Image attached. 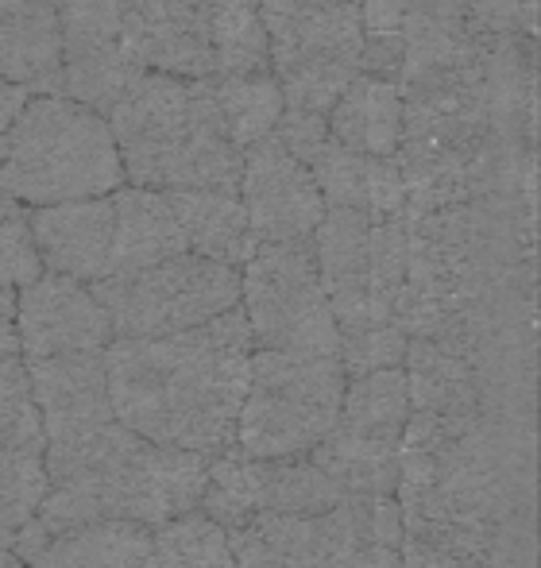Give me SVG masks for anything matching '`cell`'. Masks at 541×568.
Here are the masks:
<instances>
[{"instance_id":"1","label":"cell","mask_w":541,"mask_h":568,"mask_svg":"<svg viewBox=\"0 0 541 568\" xmlns=\"http://www.w3.org/2000/svg\"><path fill=\"white\" fill-rule=\"evenodd\" d=\"M252 352L241 306L178 337L113 341L105 348L113 418L151 445L217 460L236 449Z\"/></svg>"},{"instance_id":"2","label":"cell","mask_w":541,"mask_h":568,"mask_svg":"<svg viewBox=\"0 0 541 568\" xmlns=\"http://www.w3.org/2000/svg\"><path fill=\"white\" fill-rule=\"evenodd\" d=\"M210 464V456L143 442L121 422H109L78 442L47 445L43 503L20 530L12 554L28 565L47 538L90 523H135L159 530L194 515Z\"/></svg>"},{"instance_id":"3","label":"cell","mask_w":541,"mask_h":568,"mask_svg":"<svg viewBox=\"0 0 541 568\" xmlns=\"http://www.w3.org/2000/svg\"><path fill=\"white\" fill-rule=\"evenodd\" d=\"M121 151L124 182L140 190L241 194L244 151L228 140L210 82L143 74L105 116Z\"/></svg>"},{"instance_id":"4","label":"cell","mask_w":541,"mask_h":568,"mask_svg":"<svg viewBox=\"0 0 541 568\" xmlns=\"http://www.w3.org/2000/svg\"><path fill=\"white\" fill-rule=\"evenodd\" d=\"M124 186L113 128L70 98H31L0 135V190L23 210L113 197Z\"/></svg>"},{"instance_id":"5","label":"cell","mask_w":541,"mask_h":568,"mask_svg":"<svg viewBox=\"0 0 541 568\" xmlns=\"http://www.w3.org/2000/svg\"><path fill=\"white\" fill-rule=\"evenodd\" d=\"M124 47L151 74L210 82L267 70L259 0H121Z\"/></svg>"},{"instance_id":"6","label":"cell","mask_w":541,"mask_h":568,"mask_svg":"<svg viewBox=\"0 0 541 568\" xmlns=\"http://www.w3.org/2000/svg\"><path fill=\"white\" fill-rule=\"evenodd\" d=\"M345 387L348 379L337 359H306L256 348L233 453H241L244 460L309 456L337 426Z\"/></svg>"},{"instance_id":"7","label":"cell","mask_w":541,"mask_h":568,"mask_svg":"<svg viewBox=\"0 0 541 568\" xmlns=\"http://www.w3.org/2000/svg\"><path fill=\"white\" fill-rule=\"evenodd\" d=\"M116 341L178 337L241 306V271L186 252L132 275L90 283Z\"/></svg>"},{"instance_id":"8","label":"cell","mask_w":541,"mask_h":568,"mask_svg":"<svg viewBox=\"0 0 541 568\" xmlns=\"http://www.w3.org/2000/svg\"><path fill=\"white\" fill-rule=\"evenodd\" d=\"M241 310L256 348L337 359L340 329L321 291L314 240L259 244L241 267Z\"/></svg>"},{"instance_id":"9","label":"cell","mask_w":541,"mask_h":568,"mask_svg":"<svg viewBox=\"0 0 541 568\" xmlns=\"http://www.w3.org/2000/svg\"><path fill=\"white\" fill-rule=\"evenodd\" d=\"M410 418L406 372H376L345 387L333 434L309 453V460L345 495H387L399 487V449Z\"/></svg>"},{"instance_id":"10","label":"cell","mask_w":541,"mask_h":568,"mask_svg":"<svg viewBox=\"0 0 541 568\" xmlns=\"http://www.w3.org/2000/svg\"><path fill=\"white\" fill-rule=\"evenodd\" d=\"M241 205L248 213V229L256 244L314 240L325 217V202L314 174L294 155H286L270 135L244 151Z\"/></svg>"},{"instance_id":"11","label":"cell","mask_w":541,"mask_h":568,"mask_svg":"<svg viewBox=\"0 0 541 568\" xmlns=\"http://www.w3.org/2000/svg\"><path fill=\"white\" fill-rule=\"evenodd\" d=\"M16 333H20L23 364L90 356L116 341L109 314L90 286L62 275H43L39 283L16 291Z\"/></svg>"},{"instance_id":"12","label":"cell","mask_w":541,"mask_h":568,"mask_svg":"<svg viewBox=\"0 0 541 568\" xmlns=\"http://www.w3.org/2000/svg\"><path fill=\"white\" fill-rule=\"evenodd\" d=\"M264 28L270 78L294 74V70H353V74H360V0H337V4L264 16Z\"/></svg>"},{"instance_id":"13","label":"cell","mask_w":541,"mask_h":568,"mask_svg":"<svg viewBox=\"0 0 541 568\" xmlns=\"http://www.w3.org/2000/svg\"><path fill=\"white\" fill-rule=\"evenodd\" d=\"M23 367H28L31 403L39 410V426H43V449L78 442V437L98 434L101 426L116 422L113 403H109L105 352L39 359V364Z\"/></svg>"},{"instance_id":"14","label":"cell","mask_w":541,"mask_h":568,"mask_svg":"<svg viewBox=\"0 0 541 568\" xmlns=\"http://www.w3.org/2000/svg\"><path fill=\"white\" fill-rule=\"evenodd\" d=\"M28 221L47 275L74 278V283L85 286L105 278V263L109 252H113V225H116L113 197H90V202L28 210Z\"/></svg>"},{"instance_id":"15","label":"cell","mask_w":541,"mask_h":568,"mask_svg":"<svg viewBox=\"0 0 541 568\" xmlns=\"http://www.w3.org/2000/svg\"><path fill=\"white\" fill-rule=\"evenodd\" d=\"M368 244L371 217L360 210H325L314 232V260L321 275V291L337 317L340 333L368 329Z\"/></svg>"},{"instance_id":"16","label":"cell","mask_w":541,"mask_h":568,"mask_svg":"<svg viewBox=\"0 0 541 568\" xmlns=\"http://www.w3.org/2000/svg\"><path fill=\"white\" fill-rule=\"evenodd\" d=\"M113 252L105 263L109 275H132V271H147L159 263L186 255V236L174 217L171 202L159 190H140V186H121L113 194Z\"/></svg>"},{"instance_id":"17","label":"cell","mask_w":541,"mask_h":568,"mask_svg":"<svg viewBox=\"0 0 541 568\" xmlns=\"http://www.w3.org/2000/svg\"><path fill=\"white\" fill-rule=\"evenodd\" d=\"M329 140L364 159H395L402 143V93L395 82L356 74L325 116Z\"/></svg>"},{"instance_id":"18","label":"cell","mask_w":541,"mask_h":568,"mask_svg":"<svg viewBox=\"0 0 541 568\" xmlns=\"http://www.w3.org/2000/svg\"><path fill=\"white\" fill-rule=\"evenodd\" d=\"M0 78L23 85L31 98H59L62 28L59 12L12 8L0 12Z\"/></svg>"},{"instance_id":"19","label":"cell","mask_w":541,"mask_h":568,"mask_svg":"<svg viewBox=\"0 0 541 568\" xmlns=\"http://www.w3.org/2000/svg\"><path fill=\"white\" fill-rule=\"evenodd\" d=\"M174 217L182 225L186 247L202 260L225 263L241 271L256 252V240L248 229V213L241 205V194H221V190H174L166 194Z\"/></svg>"},{"instance_id":"20","label":"cell","mask_w":541,"mask_h":568,"mask_svg":"<svg viewBox=\"0 0 541 568\" xmlns=\"http://www.w3.org/2000/svg\"><path fill=\"white\" fill-rule=\"evenodd\" d=\"M151 530L135 523H90L62 530L39 546L28 568H140Z\"/></svg>"},{"instance_id":"21","label":"cell","mask_w":541,"mask_h":568,"mask_svg":"<svg viewBox=\"0 0 541 568\" xmlns=\"http://www.w3.org/2000/svg\"><path fill=\"white\" fill-rule=\"evenodd\" d=\"M210 93H213V105H217L228 140H233L241 151H248L252 143L267 140L286 109L270 70H259V74L210 78Z\"/></svg>"},{"instance_id":"22","label":"cell","mask_w":541,"mask_h":568,"mask_svg":"<svg viewBox=\"0 0 541 568\" xmlns=\"http://www.w3.org/2000/svg\"><path fill=\"white\" fill-rule=\"evenodd\" d=\"M140 568H236V557L228 534L194 510L151 530V546Z\"/></svg>"},{"instance_id":"23","label":"cell","mask_w":541,"mask_h":568,"mask_svg":"<svg viewBox=\"0 0 541 568\" xmlns=\"http://www.w3.org/2000/svg\"><path fill=\"white\" fill-rule=\"evenodd\" d=\"M47 491L43 453L0 449V549H12Z\"/></svg>"},{"instance_id":"24","label":"cell","mask_w":541,"mask_h":568,"mask_svg":"<svg viewBox=\"0 0 541 568\" xmlns=\"http://www.w3.org/2000/svg\"><path fill=\"white\" fill-rule=\"evenodd\" d=\"M62 67L124 47V4L121 0H70L59 12Z\"/></svg>"},{"instance_id":"25","label":"cell","mask_w":541,"mask_h":568,"mask_svg":"<svg viewBox=\"0 0 541 568\" xmlns=\"http://www.w3.org/2000/svg\"><path fill=\"white\" fill-rule=\"evenodd\" d=\"M364 59L360 74L399 85L406 51V0H360Z\"/></svg>"},{"instance_id":"26","label":"cell","mask_w":541,"mask_h":568,"mask_svg":"<svg viewBox=\"0 0 541 568\" xmlns=\"http://www.w3.org/2000/svg\"><path fill=\"white\" fill-rule=\"evenodd\" d=\"M0 449L43 453V426L23 359H0Z\"/></svg>"},{"instance_id":"27","label":"cell","mask_w":541,"mask_h":568,"mask_svg":"<svg viewBox=\"0 0 541 568\" xmlns=\"http://www.w3.org/2000/svg\"><path fill=\"white\" fill-rule=\"evenodd\" d=\"M406 344L410 341H406L395 325H368V329L340 333L337 364L348 383L364 379V375H376V372H391V367H402Z\"/></svg>"},{"instance_id":"28","label":"cell","mask_w":541,"mask_h":568,"mask_svg":"<svg viewBox=\"0 0 541 568\" xmlns=\"http://www.w3.org/2000/svg\"><path fill=\"white\" fill-rule=\"evenodd\" d=\"M43 275L47 271H43V260H39L35 236H31L28 210L16 205L4 225H0V286L23 291V286L39 283Z\"/></svg>"},{"instance_id":"29","label":"cell","mask_w":541,"mask_h":568,"mask_svg":"<svg viewBox=\"0 0 541 568\" xmlns=\"http://www.w3.org/2000/svg\"><path fill=\"white\" fill-rule=\"evenodd\" d=\"M468 28L476 36H527L538 31V0H468Z\"/></svg>"},{"instance_id":"30","label":"cell","mask_w":541,"mask_h":568,"mask_svg":"<svg viewBox=\"0 0 541 568\" xmlns=\"http://www.w3.org/2000/svg\"><path fill=\"white\" fill-rule=\"evenodd\" d=\"M270 140H275L286 155L298 159L302 166H309L317 155H321L325 140H329V124H325V116L298 113V109H283V116H278Z\"/></svg>"},{"instance_id":"31","label":"cell","mask_w":541,"mask_h":568,"mask_svg":"<svg viewBox=\"0 0 541 568\" xmlns=\"http://www.w3.org/2000/svg\"><path fill=\"white\" fill-rule=\"evenodd\" d=\"M0 359H20V333H16V291L0 286Z\"/></svg>"},{"instance_id":"32","label":"cell","mask_w":541,"mask_h":568,"mask_svg":"<svg viewBox=\"0 0 541 568\" xmlns=\"http://www.w3.org/2000/svg\"><path fill=\"white\" fill-rule=\"evenodd\" d=\"M28 101H31V93L23 90V85H12L0 78V135L20 120V113L28 109Z\"/></svg>"},{"instance_id":"33","label":"cell","mask_w":541,"mask_h":568,"mask_svg":"<svg viewBox=\"0 0 541 568\" xmlns=\"http://www.w3.org/2000/svg\"><path fill=\"white\" fill-rule=\"evenodd\" d=\"M414 12L441 16V20H460L468 23V0H406Z\"/></svg>"},{"instance_id":"34","label":"cell","mask_w":541,"mask_h":568,"mask_svg":"<svg viewBox=\"0 0 541 568\" xmlns=\"http://www.w3.org/2000/svg\"><path fill=\"white\" fill-rule=\"evenodd\" d=\"M314 4H337V0H259V12L283 16V12H298V8H314Z\"/></svg>"},{"instance_id":"35","label":"cell","mask_w":541,"mask_h":568,"mask_svg":"<svg viewBox=\"0 0 541 568\" xmlns=\"http://www.w3.org/2000/svg\"><path fill=\"white\" fill-rule=\"evenodd\" d=\"M70 0H0V12H12V8H47V12H62Z\"/></svg>"},{"instance_id":"36","label":"cell","mask_w":541,"mask_h":568,"mask_svg":"<svg viewBox=\"0 0 541 568\" xmlns=\"http://www.w3.org/2000/svg\"><path fill=\"white\" fill-rule=\"evenodd\" d=\"M0 568H28V565H23L12 549H0Z\"/></svg>"},{"instance_id":"37","label":"cell","mask_w":541,"mask_h":568,"mask_svg":"<svg viewBox=\"0 0 541 568\" xmlns=\"http://www.w3.org/2000/svg\"><path fill=\"white\" fill-rule=\"evenodd\" d=\"M12 210H16V202L4 194V190H0V225H4V221H8V213H12Z\"/></svg>"}]
</instances>
